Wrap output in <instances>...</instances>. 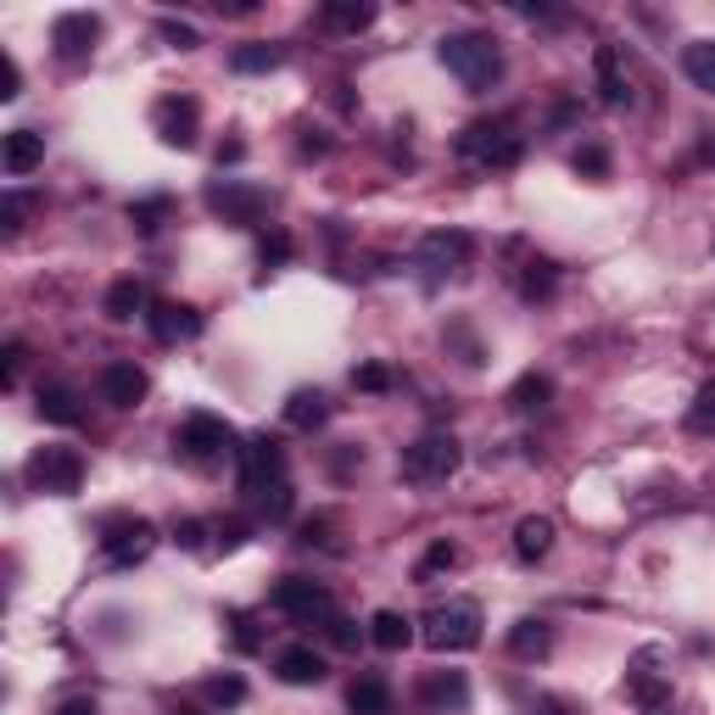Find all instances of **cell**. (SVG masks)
Returning a JSON list of instances; mask_svg holds the SVG:
<instances>
[{
	"label": "cell",
	"instance_id": "obj_1",
	"mask_svg": "<svg viewBox=\"0 0 715 715\" xmlns=\"http://www.w3.org/2000/svg\"><path fill=\"white\" fill-rule=\"evenodd\" d=\"M437 57H442V68H448L464 90H476V95L503 79V57H498V45H492L487 34H442Z\"/></svg>",
	"mask_w": 715,
	"mask_h": 715
},
{
	"label": "cell",
	"instance_id": "obj_2",
	"mask_svg": "<svg viewBox=\"0 0 715 715\" xmlns=\"http://www.w3.org/2000/svg\"><path fill=\"white\" fill-rule=\"evenodd\" d=\"M419 643L437 648V654H464L481 643V604L470 599H448V604H431L419 621Z\"/></svg>",
	"mask_w": 715,
	"mask_h": 715
},
{
	"label": "cell",
	"instance_id": "obj_3",
	"mask_svg": "<svg viewBox=\"0 0 715 715\" xmlns=\"http://www.w3.org/2000/svg\"><path fill=\"white\" fill-rule=\"evenodd\" d=\"M459 464H464V448H459L448 431H431V437H419L413 448H402L397 476H402L408 487H442Z\"/></svg>",
	"mask_w": 715,
	"mask_h": 715
},
{
	"label": "cell",
	"instance_id": "obj_4",
	"mask_svg": "<svg viewBox=\"0 0 715 715\" xmlns=\"http://www.w3.org/2000/svg\"><path fill=\"white\" fill-rule=\"evenodd\" d=\"M459 152L481 168H514L525 152V134L514 129V118H487V123H470L459 134Z\"/></svg>",
	"mask_w": 715,
	"mask_h": 715
},
{
	"label": "cell",
	"instance_id": "obj_5",
	"mask_svg": "<svg viewBox=\"0 0 715 715\" xmlns=\"http://www.w3.org/2000/svg\"><path fill=\"white\" fill-rule=\"evenodd\" d=\"M174 448H180V459H191V464H218V459H241V448H235V431H229L224 419H213V413H191V419L180 425Z\"/></svg>",
	"mask_w": 715,
	"mask_h": 715
},
{
	"label": "cell",
	"instance_id": "obj_6",
	"mask_svg": "<svg viewBox=\"0 0 715 715\" xmlns=\"http://www.w3.org/2000/svg\"><path fill=\"white\" fill-rule=\"evenodd\" d=\"M470 263V235H459V229H437V235H425L419 241V252H413V268H419V279L425 285H442L448 274H459Z\"/></svg>",
	"mask_w": 715,
	"mask_h": 715
},
{
	"label": "cell",
	"instance_id": "obj_7",
	"mask_svg": "<svg viewBox=\"0 0 715 715\" xmlns=\"http://www.w3.org/2000/svg\"><path fill=\"white\" fill-rule=\"evenodd\" d=\"M29 481H34L40 492H51V498H73L79 481H84V459H79L73 448H40V453L29 459Z\"/></svg>",
	"mask_w": 715,
	"mask_h": 715
},
{
	"label": "cell",
	"instance_id": "obj_8",
	"mask_svg": "<svg viewBox=\"0 0 715 715\" xmlns=\"http://www.w3.org/2000/svg\"><path fill=\"white\" fill-rule=\"evenodd\" d=\"M274 610L292 615V621H336V604L319 582H303V576H285L274 588Z\"/></svg>",
	"mask_w": 715,
	"mask_h": 715
},
{
	"label": "cell",
	"instance_id": "obj_9",
	"mask_svg": "<svg viewBox=\"0 0 715 715\" xmlns=\"http://www.w3.org/2000/svg\"><path fill=\"white\" fill-rule=\"evenodd\" d=\"M152 542H157L152 520H112L106 537H101V548H106L112 564H140V559L152 553Z\"/></svg>",
	"mask_w": 715,
	"mask_h": 715
},
{
	"label": "cell",
	"instance_id": "obj_10",
	"mask_svg": "<svg viewBox=\"0 0 715 715\" xmlns=\"http://www.w3.org/2000/svg\"><path fill=\"white\" fill-rule=\"evenodd\" d=\"M274 481H285V459H279V448L274 442H246L241 448V492L252 498V492H263V487H274Z\"/></svg>",
	"mask_w": 715,
	"mask_h": 715
},
{
	"label": "cell",
	"instance_id": "obj_11",
	"mask_svg": "<svg viewBox=\"0 0 715 715\" xmlns=\"http://www.w3.org/2000/svg\"><path fill=\"white\" fill-rule=\"evenodd\" d=\"M0 163H7V174H12V180L34 174V168L45 163V134H34V129H12L7 140H0Z\"/></svg>",
	"mask_w": 715,
	"mask_h": 715
},
{
	"label": "cell",
	"instance_id": "obj_12",
	"mask_svg": "<svg viewBox=\"0 0 715 715\" xmlns=\"http://www.w3.org/2000/svg\"><path fill=\"white\" fill-rule=\"evenodd\" d=\"M274 671H279V682H292V687H314V682H325V654L308 648V643H292V648L274 654Z\"/></svg>",
	"mask_w": 715,
	"mask_h": 715
},
{
	"label": "cell",
	"instance_id": "obj_13",
	"mask_svg": "<svg viewBox=\"0 0 715 715\" xmlns=\"http://www.w3.org/2000/svg\"><path fill=\"white\" fill-rule=\"evenodd\" d=\"M146 325H152V336H157L163 347H174V341H191V336L202 330L196 308H185V303H152Z\"/></svg>",
	"mask_w": 715,
	"mask_h": 715
},
{
	"label": "cell",
	"instance_id": "obj_14",
	"mask_svg": "<svg viewBox=\"0 0 715 715\" xmlns=\"http://www.w3.org/2000/svg\"><path fill=\"white\" fill-rule=\"evenodd\" d=\"M95 40H101V18H95V12H68V18H57V29H51V45H57L62 57H84Z\"/></svg>",
	"mask_w": 715,
	"mask_h": 715
},
{
	"label": "cell",
	"instance_id": "obj_15",
	"mask_svg": "<svg viewBox=\"0 0 715 715\" xmlns=\"http://www.w3.org/2000/svg\"><path fill=\"white\" fill-rule=\"evenodd\" d=\"M101 397L112 408H134L140 397H146V375H140L134 364H106L101 369Z\"/></svg>",
	"mask_w": 715,
	"mask_h": 715
},
{
	"label": "cell",
	"instance_id": "obj_16",
	"mask_svg": "<svg viewBox=\"0 0 715 715\" xmlns=\"http://www.w3.org/2000/svg\"><path fill=\"white\" fill-rule=\"evenodd\" d=\"M626 687H632V698H637L643 709H665V704H671V687L660 682L654 654H637V665L626 671Z\"/></svg>",
	"mask_w": 715,
	"mask_h": 715
},
{
	"label": "cell",
	"instance_id": "obj_17",
	"mask_svg": "<svg viewBox=\"0 0 715 715\" xmlns=\"http://www.w3.org/2000/svg\"><path fill=\"white\" fill-rule=\"evenodd\" d=\"M207 207L224 213V218H235V224H252L263 213V196L257 191H241V185H213L207 191Z\"/></svg>",
	"mask_w": 715,
	"mask_h": 715
},
{
	"label": "cell",
	"instance_id": "obj_18",
	"mask_svg": "<svg viewBox=\"0 0 715 715\" xmlns=\"http://www.w3.org/2000/svg\"><path fill=\"white\" fill-rule=\"evenodd\" d=\"M369 643H375V648H386V654H397V648H408V643H413V621H408V615H397V610H375V621H369Z\"/></svg>",
	"mask_w": 715,
	"mask_h": 715
},
{
	"label": "cell",
	"instance_id": "obj_19",
	"mask_svg": "<svg viewBox=\"0 0 715 715\" xmlns=\"http://www.w3.org/2000/svg\"><path fill=\"white\" fill-rule=\"evenodd\" d=\"M157 129H163V140L168 146H191V129H196V101H163L157 106Z\"/></svg>",
	"mask_w": 715,
	"mask_h": 715
},
{
	"label": "cell",
	"instance_id": "obj_20",
	"mask_svg": "<svg viewBox=\"0 0 715 715\" xmlns=\"http://www.w3.org/2000/svg\"><path fill=\"white\" fill-rule=\"evenodd\" d=\"M548 548H553V520H542V514H525V520L514 525V553H520L525 564H537Z\"/></svg>",
	"mask_w": 715,
	"mask_h": 715
},
{
	"label": "cell",
	"instance_id": "obj_21",
	"mask_svg": "<svg viewBox=\"0 0 715 715\" xmlns=\"http://www.w3.org/2000/svg\"><path fill=\"white\" fill-rule=\"evenodd\" d=\"M553 648V632H548V621H537V615H525L514 632H509V654L514 660H542Z\"/></svg>",
	"mask_w": 715,
	"mask_h": 715
},
{
	"label": "cell",
	"instance_id": "obj_22",
	"mask_svg": "<svg viewBox=\"0 0 715 715\" xmlns=\"http://www.w3.org/2000/svg\"><path fill=\"white\" fill-rule=\"evenodd\" d=\"M419 698L431 704V709H442V715H448V709H464V704H470V682H464L459 671H442L437 682H425V693H419Z\"/></svg>",
	"mask_w": 715,
	"mask_h": 715
},
{
	"label": "cell",
	"instance_id": "obj_23",
	"mask_svg": "<svg viewBox=\"0 0 715 715\" xmlns=\"http://www.w3.org/2000/svg\"><path fill=\"white\" fill-rule=\"evenodd\" d=\"M347 709H353V715H386V709H391V687H386L380 676H358V682L347 687Z\"/></svg>",
	"mask_w": 715,
	"mask_h": 715
},
{
	"label": "cell",
	"instance_id": "obj_24",
	"mask_svg": "<svg viewBox=\"0 0 715 715\" xmlns=\"http://www.w3.org/2000/svg\"><path fill=\"white\" fill-rule=\"evenodd\" d=\"M330 419V402L325 391H292V402H285V425H297V431H314V425Z\"/></svg>",
	"mask_w": 715,
	"mask_h": 715
},
{
	"label": "cell",
	"instance_id": "obj_25",
	"mask_svg": "<svg viewBox=\"0 0 715 715\" xmlns=\"http://www.w3.org/2000/svg\"><path fill=\"white\" fill-rule=\"evenodd\" d=\"M593 68H599V95H604L610 106H621L632 90H626V73H621V57H615V45H599Z\"/></svg>",
	"mask_w": 715,
	"mask_h": 715
},
{
	"label": "cell",
	"instance_id": "obj_26",
	"mask_svg": "<svg viewBox=\"0 0 715 715\" xmlns=\"http://www.w3.org/2000/svg\"><path fill=\"white\" fill-rule=\"evenodd\" d=\"M40 419H51V425H79V397H73L62 380L40 386Z\"/></svg>",
	"mask_w": 715,
	"mask_h": 715
},
{
	"label": "cell",
	"instance_id": "obj_27",
	"mask_svg": "<svg viewBox=\"0 0 715 715\" xmlns=\"http://www.w3.org/2000/svg\"><path fill=\"white\" fill-rule=\"evenodd\" d=\"M140 308H146V285H140V279H118L112 285V292H106V319H134Z\"/></svg>",
	"mask_w": 715,
	"mask_h": 715
},
{
	"label": "cell",
	"instance_id": "obj_28",
	"mask_svg": "<svg viewBox=\"0 0 715 715\" xmlns=\"http://www.w3.org/2000/svg\"><path fill=\"white\" fill-rule=\"evenodd\" d=\"M682 73H687L698 90H709V95H715V40L687 45V51H682Z\"/></svg>",
	"mask_w": 715,
	"mask_h": 715
},
{
	"label": "cell",
	"instance_id": "obj_29",
	"mask_svg": "<svg viewBox=\"0 0 715 715\" xmlns=\"http://www.w3.org/2000/svg\"><path fill=\"white\" fill-rule=\"evenodd\" d=\"M229 68H235V73H268V68H279V45L252 40V45H241V51L229 57Z\"/></svg>",
	"mask_w": 715,
	"mask_h": 715
},
{
	"label": "cell",
	"instance_id": "obj_30",
	"mask_svg": "<svg viewBox=\"0 0 715 715\" xmlns=\"http://www.w3.org/2000/svg\"><path fill=\"white\" fill-rule=\"evenodd\" d=\"M325 18H330L336 29L358 34V29H369V23H375V7H358V0H330V7H325Z\"/></svg>",
	"mask_w": 715,
	"mask_h": 715
},
{
	"label": "cell",
	"instance_id": "obj_31",
	"mask_svg": "<svg viewBox=\"0 0 715 715\" xmlns=\"http://www.w3.org/2000/svg\"><path fill=\"white\" fill-rule=\"evenodd\" d=\"M687 431H715V380H704L698 386V397H693V408H687Z\"/></svg>",
	"mask_w": 715,
	"mask_h": 715
},
{
	"label": "cell",
	"instance_id": "obj_32",
	"mask_svg": "<svg viewBox=\"0 0 715 715\" xmlns=\"http://www.w3.org/2000/svg\"><path fill=\"white\" fill-rule=\"evenodd\" d=\"M548 391H553V386H548V375H520V380H514V391H509V402H514V408H542V402H548Z\"/></svg>",
	"mask_w": 715,
	"mask_h": 715
},
{
	"label": "cell",
	"instance_id": "obj_33",
	"mask_svg": "<svg viewBox=\"0 0 715 715\" xmlns=\"http://www.w3.org/2000/svg\"><path fill=\"white\" fill-rule=\"evenodd\" d=\"M23 95V68L12 51H0V101H18Z\"/></svg>",
	"mask_w": 715,
	"mask_h": 715
},
{
	"label": "cell",
	"instance_id": "obj_34",
	"mask_svg": "<svg viewBox=\"0 0 715 715\" xmlns=\"http://www.w3.org/2000/svg\"><path fill=\"white\" fill-rule=\"evenodd\" d=\"M453 559H459V548H453V542H437L431 553L419 559V582H425V576H437V570H448Z\"/></svg>",
	"mask_w": 715,
	"mask_h": 715
},
{
	"label": "cell",
	"instance_id": "obj_35",
	"mask_svg": "<svg viewBox=\"0 0 715 715\" xmlns=\"http://www.w3.org/2000/svg\"><path fill=\"white\" fill-rule=\"evenodd\" d=\"M520 292L525 297H548L553 292V263H531V274L520 279Z\"/></svg>",
	"mask_w": 715,
	"mask_h": 715
},
{
	"label": "cell",
	"instance_id": "obj_36",
	"mask_svg": "<svg viewBox=\"0 0 715 715\" xmlns=\"http://www.w3.org/2000/svg\"><path fill=\"white\" fill-rule=\"evenodd\" d=\"M163 213H168V202H163V196H152V202H134V207H129V218H134L140 229H146V235L157 229V218H163Z\"/></svg>",
	"mask_w": 715,
	"mask_h": 715
},
{
	"label": "cell",
	"instance_id": "obj_37",
	"mask_svg": "<svg viewBox=\"0 0 715 715\" xmlns=\"http://www.w3.org/2000/svg\"><path fill=\"white\" fill-rule=\"evenodd\" d=\"M353 386H358V391H386L391 375H386L380 364H364V369H353Z\"/></svg>",
	"mask_w": 715,
	"mask_h": 715
},
{
	"label": "cell",
	"instance_id": "obj_38",
	"mask_svg": "<svg viewBox=\"0 0 715 715\" xmlns=\"http://www.w3.org/2000/svg\"><path fill=\"white\" fill-rule=\"evenodd\" d=\"M23 218H29V196H7V202H0V224H7V229H23Z\"/></svg>",
	"mask_w": 715,
	"mask_h": 715
},
{
	"label": "cell",
	"instance_id": "obj_39",
	"mask_svg": "<svg viewBox=\"0 0 715 715\" xmlns=\"http://www.w3.org/2000/svg\"><path fill=\"white\" fill-rule=\"evenodd\" d=\"M163 40H168V45H180V51H196V29H191V23L163 18Z\"/></svg>",
	"mask_w": 715,
	"mask_h": 715
},
{
	"label": "cell",
	"instance_id": "obj_40",
	"mask_svg": "<svg viewBox=\"0 0 715 715\" xmlns=\"http://www.w3.org/2000/svg\"><path fill=\"white\" fill-rule=\"evenodd\" d=\"M213 698L218 704H241L246 698V682L241 676H213Z\"/></svg>",
	"mask_w": 715,
	"mask_h": 715
},
{
	"label": "cell",
	"instance_id": "obj_41",
	"mask_svg": "<svg viewBox=\"0 0 715 715\" xmlns=\"http://www.w3.org/2000/svg\"><path fill=\"white\" fill-rule=\"evenodd\" d=\"M576 168H582V174H593V180H599V174H604V168H610V157H604V152H599V146H588V152H576Z\"/></svg>",
	"mask_w": 715,
	"mask_h": 715
},
{
	"label": "cell",
	"instance_id": "obj_42",
	"mask_svg": "<svg viewBox=\"0 0 715 715\" xmlns=\"http://www.w3.org/2000/svg\"><path fill=\"white\" fill-rule=\"evenodd\" d=\"M18 369H23V347L12 341V347H7V364H0V380L12 386V380H18Z\"/></svg>",
	"mask_w": 715,
	"mask_h": 715
},
{
	"label": "cell",
	"instance_id": "obj_43",
	"mask_svg": "<svg viewBox=\"0 0 715 715\" xmlns=\"http://www.w3.org/2000/svg\"><path fill=\"white\" fill-rule=\"evenodd\" d=\"M202 531H207L202 520H185V525H180L174 537H180V548H202Z\"/></svg>",
	"mask_w": 715,
	"mask_h": 715
},
{
	"label": "cell",
	"instance_id": "obj_44",
	"mask_svg": "<svg viewBox=\"0 0 715 715\" xmlns=\"http://www.w3.org/2000/svg\"><path fill=\"white\" fill-rule=\"evenodd\" d=\"M57 715H95V698H68Z\"/></svg>",
	"mask_w": 715,
	"mask_h": 715
},
{
	"label": "cell",
	"instance_id": "obj_45",
	"mask_svg": "<svg viewBox=\"0 0 715 715\" xmlns=\"http://www.w3.org/2000/svg\"><path fill=\"white\" fill-rule=\"evenodd\" d=\"M330 637H336V643H341V648H353V626H347V621H341V615H336V621H330Z\"/></svg>",
	"mask_w": 715,
	"mask_h": 715
},
{
	"label": "cell",
	"instance_id": "obj_46",
	"mask_svg": "<svg viewBox=\"0 0 715 715\" xmlns=\"http://www.w3.org/2000/svg\"><path fill=\"white\" fill-rule=\"evenodd\" d=\"M218 542H224V548H235V542H241V520H229V525L218 531Z\"/></svg>",
	"mask_w": 715,
	"mask_h": 715
},
{
	"label": "cell",
	"instance_id": "obj_47",
	"mask_svg": "<svg viewBox=\"0 0 715 715\" xmlns=\"http://www.w3.org/2000/svg\"><path fill=\"white\" fill-rule=\"evenodd\" d=\"M174 715H202V709H174Z\"/></svg>",
	"mask_w": 715,
	"mask_h": 715
},
{
	"label": "cell",
	"instance_id": "obj_48",
	"mask_svg": "<svg viewBox=\"0 0 715 715\" xmlns=\"http://www.w3.org/2000/svg\"><path fill=\"white\" fill-rule=\"evenodd\" d=\"M709 157H715V140H709Z\"/></svg>",
	"mask_w": 715,
	"mask_h": 715
}]
</instances>
